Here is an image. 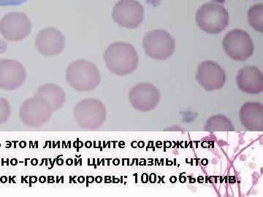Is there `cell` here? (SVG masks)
Listing matches in <instances>:
<instances>
[{
	"label": "cell",
	"mask_w": 263,
	"mask_h": 197,
	"mask_svg": "<svg viewBox=\"0 0 263 197\" xmlns=\"http://www.w3.org/2000/svg\"><path fill=\"white\" fill-rule=\"evenodd\" d=\"M66 80L76 91H90L98 87L101 77L95 64L87 60H79L67 67Z\"/></svg>",
	"instance_id": "7a4b0ae2"
},
{
	"label": "cell",
	"mask_w": 263,
	"mask_h": 197,
	"mask_svg": "<svg viewBox=\"0 0 263 197\" xmlns=\"http://www.w3.org/2000/svg\"><path fill=\"white\" fill-rule=\"evenodd\" d=\"M144 18V8L137 0H120L114 6L113 19L121 27L136 29Z\"/></svg>",
	"instance_id": "9c48e42d"
},
{
	"label": "cell",
	"mask_w": 263,
	"mask_h": 197,
	"mask_svg": "<svg viewBox=\"0 0 263 197\" xmlns=\"http://www.w3.org/2000/svg\"><path fill=\"white\" fill-rule=\"evenodd\" d=\"M196 22L204 32L212 34H219L229 24V13L222 5L206 3L197 10Z\"/></svg>",
	"instance_id": "3957f363"
},
{
	"label": "cell",
	"mask_w": 263,
	"mask_h": 197,
	"mask_svg": "<svg viewBox=\"0 0 263 197\" xmlns=\"http://www.w3.org/2000/svg\"><path fill=\"white\" fill-rule=\"evenodd\" d=\"M10 115V104L4 98L0 97V125L8 122Z\"/></svg>",
	"instance_id": "d6986e66"
},
{
	"label": "cell",
	"mask_w": 263,
	"mask_h": 197,
	"mask_svg": "<svg viewBox=\"0 0 263 197\" xmlns=\"http://www.w3.org/2000/svg\"><path fill=\"white\" fill-rule=\"evenodd\" d=\"M35 96L42 98L47 103L53 111H57L62 108L66 101L65 91L56 84L43 85L37 89Z\"/></svg>",
	"instance_id": "2e32d148"
},
{
	"label": "cell",
	"mask_w": 263,
	"mask_h": 197,
	"mask_svg": "<svg viewBox=\"0 0 263 197\" xmlns=\"http://www.w3.org/2000/svg\"><path fill=\"white\" fill-rule=\"evenodd\" d=\"M223 47L228 56L235 61H245L252 56L254 44L248 33L234 29L226 34Z\"/></svg>",
	"instance_id": "8992f818"
},
{
	"label": "cell",
	"mask_w": 263,
	"mask_h": 197,
	"mask_svg": "<svg viewBox=\"0 0 263 197\" xmlns=\"http://www.w3.org/2000/svg\"><path fill=\"white\" fill-rule=\"evenodd\" d=\"M132 106L141 112H149L157 106L160 101V91L154 85L141 83L132 88L129 93Z\"/></svg>",
	"instance_id": "30bf717a"
},
{
	"label": "cell",
	"mask_w": 263,
	"mask_h": 197,
	"mask_svg": "<svg viewBox=\"0 0 263 197\" xmlns=\"http://www.w3.org/2000/svg\"><path fill=\"white\" fill-rule=\"evenodd\" d=\"M240 119L243 127L251 131H262L263 106L262 104L247 103L242 106Z\"/></svg>",
	"instance_id": "9a60e30c"
},
{
	"label": "cell",
	"mask_w": 263,
	"mask_h": 197,
	"mask_svg": "<svg viewBox=\"0 0 263 197\" xmlns=\"http://www.w3.org/2000/svg\"><path fill=\"white\" fill-rule=\"evenodd\" d=\"M28 1L29 0H0V7L17 6Z\"/></svg>",
	"instance_id": "ffe728a7"
},
{
	"label": "cell",
	"mask_w": 263,
	"mask_h": 197,
	"mask_svg": "<svg viewBox=\"0 0 263 197\" xmlns=\"http://www.w3.org/2000/svg\"><path fill=\"white\" fill-rule=\"evenodd\" d=\"M143 47L150 58L166 60L174 54L175 41L167 31L156 29L147 33L143 38Z\"/></svg>",
	"instance_id": "5b68a950"
},
{
	"label": "cell",
	"mask_w": 263,
	"mask_h": 197,
	"mask_svg": "<svg viewBox=\"0 0 263 197\" xmlns=\"http://www.w3.org/2000/svg\"><path fill=\"white\" fill-rule=\"evenodd\" d=\"M104 60L108 70L119 76L133 73L139 63L136 48L124 42L110 44L104 53Z\"/></svg>",
	"instance_id": "6da1fadb"
},
{
	"label": "cell",
	"mask_w": 263,
	"mask_h": 197,
	"mask_svg": "<svg viewBox=\"0 0 263 197\" xmlns=\"http://www.w3.org/2000/svg\"><path fill=\"white\" fill-rule=\"evenodd\" d=\"M248 19L251 27L255 30L263 31V6L262 4L254 5L249 9Z\"/></svg>",
	"instance_id": "ac0fdd59"
},
{
	"label": "cell",
	"mask_w": 263,
	"mask_h": 197,
	"mask_svg": "<svg viewBox=\"0 0 263 197\" xmlns=\"http://www.w3.org/2000/svg\"><path fill=\"white\" fill-rule=\"evenodd\" d=\"M35 46L37 51L44 56H57L65 48V37L58 29L48 27L38 33Z\"/></svg>",
	"instance_id": "4fadbf2b"
},
{
	"label": "cell",
	"mask_w": 263,
	"mask_h": 197,
	"mask_svg": "<svg viewBox=\"0 0 263 197\" xmlns=\"http://www.w3.org/2000/svg\"><path fill=\"white\" fill-rule=\"evenodd\" d=\"M106 108L101 101L86 98L79 102L74 109L76 122L81 128L97 129L106 120Z\"/></svg>",
	"instance_id": "277c9868"
},
{
	"label": "cell",
	"mask_w": 263,
	"mask_h": 197,
	"mask_svg": "<svg viewBox=\"0 0 263 197\" xmlns=\"http://www.w3.org/2000/svg\"><path fill=\"white\" fill-rule=\"evenodd\" d=\"M26 77L25 68L20 62L10 60L0 61V89L7 91L18 89Z\"/></svg>",
	"instance_id": "7c38bea8"
},
{
	"label": "cell",
	"mask_w": 263,
	"mask_h": 197,
	"mask_svg": "<svg viewBox=\"0 0 263 197\" xmlns=\"http://www.w3.org/2000/svg\"><path fill=\"white\" fill-rule=\"evenodd\" d=\"M205 129L208 131H233L234 126L228 117L224 115H216L208 120Z\"/></svg>",
	"instance_id": "e0dca14e"
},
{
	"label": "cell",
	"mask_w": 263,
	"mask_h": 197,
	"mask_svg": "<svg viewBox=\"0 0 263 197\" xmlns=\"http://www.w3.org/2000/svg\"><path fill=\"white\" fill-rule=\"evenodd\" d=\"M196 80L208 91L220 89L226 82V74L219 64L213 61L202 62L197 67Z\"/></svg>",
	"instance_id": "8fae6325"
},
{
	"label": "cell",
	"mask_w": 263,
	"mask_h": 197,
	"mask_svg": "<svg viewBox=\"0 0 263 197\" xmlns=\"http://www.w3.org/2000/svg\"><path fill=\"white\" fill-rule=\"evenodd\" d=\"M31 31L32 24L25 13H8L0 21V33L8 41H22L28 37Z\"/></svg>",
	"instance_id": "ba28073f"
},
{
	"label": "cell",
	"mask_w": 263,
	"mask_h": 197,
	"mask_svg": "<svg viewBox=\"0 0 263 197\" xmlns=\"http://www.w3.org/2000/svg\"><path fill=\"white\" fill-rule=\"evenodd\" d=\"M53 112L47 103L34 96L22 104L20 108L21 120L27 127H41L48 122Z\"/></svg>",
	"instance_id": "52a82bcc"
},
{
	"label": "cell",
	"mask_w": 263,
	"mask_h": 197,
	"mask_svg": "<svg viewBox=\"0 0 263 197\" xmlns=\"http://www.w3.org/2000/svg\"><path fill=\"white\" fill-rule=\"evenodd\" d=\"M236 81L239 89L247 94H257L263 91L262 72L254 66H246L240 69Z\"/></svg>",
	"instance_id": "5bb4252c"
}]
</instances>
